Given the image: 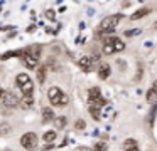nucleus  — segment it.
Returning <instances> with one entry per match:
<instances>
[{
  "label": "nucleus",
  "instance_id": "aec40b11",
  "mask_svg": "<svg viewBox=\"0 0 157 151\" xmlns=\"http://www.w3.org/2000/svg\"><path fill=\"white\" fill-rule=\"evenodd\" d=\"M132 146H137V141L135 139H125L123 141V149H127V148H132Z\"/></svg>",
  "mask_w": 157,
  "mask_h": 151
},
{
  "label": "nucleus",
  "instance_id": "9b49d317",
  "mask_svg": "<svg viewBox=\"0 0 157 151\" xmlns=\"http://www.w3.org/2000/svg\"><path fill=\"white\" fill-rule=\"evenodd\" d=\"M149 13H150V9H139L135 13L130 15V20H139V19H142V17L149 15Z\"/></svg>",
  "mask_w": 157,
  "mask_h": 151
},
{
  "label": "nucleus",
  "instance_id": "2eb2a0df",
  "mask_svg": "<svg viewBox=\"0 0 157 151\" xmlns=\"http://www.w3.org/2000/svg\"><path fill=\"white\" fill-rule=\"evenodd\" d=\"M54 128L56 129H64L66 128V117L64 116H59V117H54Z\"/></svg>",
  "mask_w": 157,
  "mask_h": 151
},
{
  "label": "nucleus",
  "instance_id": "f257e3e1",
  "mask_svg": "<svg viewBox=\"0 0 157 151\" xmlns=\"http://www.w3.org/2000/svg\"><path fill=\"white\" fill-rule=\"evenodd\" d=\"M120 20H122V15H120V13H117V15H106L105 19L100 22V30H101V32H113Z\"/></svg>",
  "mask_w": 157,
  "mask_h": 151
},
{
  "label": "nucleus",
  "instance_id": "4468645a",
  "mask_svg": "<svg viewBox=\"0 0 157 151\" xmlns=\"http://www.w3.org/2000/svg\"><path fill=\"white\" fill-rule=\"evenodd\" d=\"M91 62H93L91 57H90V56H85V57H81V59L78 60V66L83 67V69H88V67L91 66Z\"/></svg>",
  "mask_w": 157,
  "mask_h": 151
},
{
  "label": "nucleus",
  "instance_id": "6e6552de",
  "mask_svg": "<svg viewBox=\"0 0 157 151\" xmlns=\"http://www.w3.org/2000/svg\"><path fill=\"white\" fill-rule=\"evenodd\" d=\"M145 101L149 104H152V102H155L157 101V82L154 84L152 87H150L149 91H147V94H145Z\"/></svg>",
  "mask_w": 157,
  "mask_h": 151
},
{
  "label": "nucleus",
  "instance_id": "a878e982",
  "mask_svg": "<svg viewBox=\"0 0 157 151\" xmlns=\"http://www.w3.org/2000/svg\"><path fill=\"white\" fill-rule=\"evenodd\" d=\"M125 151H140V149H139V146H132V148H127Z\"/></svg>",
  "mask_w": 157,
  "mask_h": 151
},
{
  "label": "nucleus",
  "instance_id": "b1692460",
  "mask_svg": "<svg viewBox=\"0 0 157 151\" xmlns=\"http://www.w3.org/2000/svg\"><path fill=\"white\" fill-rule=\"evenodd\" d=\"M69 102V97L66 92H63V97H61V106H66V104Z\"/></svg>",
  "mask_w": 157,
  "mask_h": 151
},
{
  "label": "nucleus",
  "instance_id": "a211bd4d",
  "mask_svg": "<svg viewBox=\"0 0 157 151\" xmlns=\"http://www.w3.org/2000/svg\"><path fill=\"white\" fill-rule=\"evenodd\" d=\"M7 133H10V126H9V123H2L0 124V134L5 136Z\"/></svg>",
  "mask_w": 157,
  "mask_h": 151
},
{
  "label": "nucleus",
  "instance_id": "412c9836",
  "mask_svg": "<svg viewBox=\"0 0 157 151\" xmlns=\"http://www.w3.org/2000/svg\"><path fill=\"white\" fill-rule=\"evenodd\" d=\"M85 128H86V123H85L83 119H78V121L75 123V129L81 131V129H85Z\"/></svg>",
  "mask_w": 157,
  "mask_h": 151
},
{
  "label": "nucleus",
  "instance_id": "9d476101",
  "mask_svg": "<svg viewBox=\"0 0 157 151\" xmlns=\"http://www.w3.org/2000/svg\"><path fill=\"white\" fill-rule=\"evenodd\" d=\"M49 121H54V111H52V107H44L42 109V123H49Z\"/></svg>",
  "mask_w": 157,
  "mask_h": 151
},
{
  "label": "nucleus",
  "instance_id": "423d86ee",
  "mask_svg": "<svg viewBox=\"0 0 157 151\" xmlns=\"http://www.w3.org/2000/svg\"><path fill=\"white\" fill-rule=\"evenodd\" d=\"M113 40H115V37H108V39H105V42H103V54L110 56V54L115 52V47H113Z\"/></svg>",
  "mask_w": 157,
  "mask_h": 151
},
{
  "label": "nucleus",
  "instance_id": "20e7f679",
  "mask_svg": "<svg viewBox=\"0 0 157 151\" xmlns=\"http://www.w3.org/2000/svg\"><path fill=\"white\" fill-rule=\"evenodd\" d=\"M0 99H2L4 107H15V106H19V102H21V99L12 92H4V96L0 97Z\"/></svg>",
  "mask_w": 157,
  "mask_h": 151
},
{
  "label": "nucleus",
  "instance_id": "4be33fe9",
  "mask_svg": "<svg viewBox=\"0 0 157 151\" xmlns=\"http://www.w3.org/2000/svg\"><path fill=\"white\" fill-rule=\"evenodd\" d=\"M142 32L140 29H133V30H125V35L127 37H133V35H139V34Z\"/></svg>",
  "mask_w": 157,
  "mask_h": 151
},
{
  "label": "nucleus",
  "instance_id": "0eeeda50",
  "mask_svg": "<svg viewBox=\"0 0 157 151\" xmlns=\"http://www.w3.org/2000/svg\"><path fill=\"white\" fill-rule=\"evenodd\" d=\"M88 99L91 101V102H96V101L101 99V91H100V87H90L88 91Z\"/></svg>",
  "mask_w": 157,
  "mask_h": 151
},
{
  "label": "nucleus",
  "instance_id": "1a4fd4ad",
  "mask_svg": "<svg viewBox=\"0 0 157 151\" xmlns=\"http://www.w3.org/2000/svg\"><path fill=\"white\" fill-rule=\"evenodd\" d=\"M101 104H98V102H93V104H90V107H88V111H90V114L93 116V119L95 121H100V109H101Z\"/></svg>",
  "mask_w": 157,
  "mask_h": 151
},
{
  "label": "nucleus",
  "instance_id": "393cba45",
  "mask_svg": "<svg viewBox=\"0 0 157 151\" xmlns=\"http://www.w3.org/2000/svg\"><path fill=\"white\" fill-rule=\"evenodd\" d=\"M46 17H48L49 20H54V12H52V10H48V12H46Z\"/></svg>",
  "mask_w": 157,
  "mask_h": 151
},
{
  "label": "nucleus",
  "instance_id": "ddd939ff",
  "mask_svg": "<svg viewBox=\"0 0 157 151\" xmlns=\"http://www.w3.org/2000/svg\"><path fill=\"white\" fill-rule=\"evenodd\" d=\"M108 76H110V66L108 64H101L98 69V77L100 79H106Z\"/></svg>",
  "mask_w": 157,
  "mask_h": 151
},
{
  "label": "nucleus",
  "instance_id": "cd10ccee",
  "mask_svg": "<svg viewBox=\"0 0 157 151\" xmlns=\"http://www.w3.org/2000/svg\"><path fill=\"white\" fill-rule=\"evenodd\" d=\"M4 92H5V91H4V89H2V87H0V97L4 96Z\"/></svg>",
  "mask_w": 157,
  "mask_h": 151
},
{
  "label": "nucleus",
  "instance_id": "6ab92c4d",
  "mask_svg": "<svg viewBox=\"0 0 157 151\" xmlns=\"http://www.w3.org/2000/svg\"><path fill=\"white\" fill-rule=\"evenodd\" d=\"M32 94H25V96H22V104H25V106H32Z\"/></svg>",
  "mask_w": 157,
  "mask_h": 151
},
{
  "label": "nucleus",
  "instance_id": "7ed1b4c3",
  "mask_svg": "<svg viewBox=\"0 0 157 151\" xmlns=\"http://www.w3.org/2000/svg\"><path fill=\"white\" fill-rule=\"evenodd\" d=\"M48 97H49V102H51L52 106H61L63 91L59 89V87L52 86V87H49V91H48Z\"/></svg>",
  "mask_w": 157,
  "mask_h": 151
},
{
  "label": "nucleus",
  "instance_id": "f8f14e48",
  "mask_svg": "<svg viewBox=\"0 0 157 151\" xmlns=\"http://www.w3.org/2000/svg\"><path fill=\"white\" fill-rule=\"evenodd\" d=\"M37 82L39 84H44V81H46V76H48V69H46V66H41V67H37Z\"/></svg>",
  "mask_w": 157,
  "mask_h": 151
},
{
  "label": "nucleus",
  "instance_id": "39448f33",
  "mask_svg": "<svg viewBox=\"0 0 157 151\" xmlns=\"http://www.w3.org/2000/svg\"><path fill=\"white\" fill-rule=\"evenodd\" d=\"M19 89L22 91V96H25V94H32V91H34V81L29 77L25 82H22L21 86H19Z\"/></svg>",
  "mask_w": 157,
  "mask_h": 151
},
{
  "label": "nucleus",
  "instance_id": "f3484780",
  "mask_svg": "<svg viewBox=\"0 0 157 151\" xmlns=\"http://www.w3.org/2000/svg\"><path fill=\"white\" fill-rule=\"evenodd\" d=\"M113 47H115V52H122V50L125 49V42L115 37V40H113Z\"/></svg>",
  "mask_w": 157,
  "mask_h": 151
},
{
  "label": "nucleus",
  "instance_id": "5701e85b",
  "mask_svg": "<svg viewBox=\"0 0 157 151\" xmlns=\"http://www.w3.org/2000/svg\"><path fill=\"white\" fill-rule=\"evenodd\" d=\"M95 151H106V144L105 143H98L95 146Z\"/></svg>",
  "mask_w": 157,
  "mask_h": 151
},
{
  "label": "nucleus",
  "instance_id": "f03ea898",
  "mask_svg": "<svg viewBox=\"0 0 157 151\" xmlns=\"http://www.w3.org/2000/svg\"><path fill=\"white\" fill-rule=\"evenodd\" d=\"M37 143H39V139H37V136H36V133H25L24 136L21 138L22 148H25V149H29V151L36 149V148H37Z\"/></svg>",
  "mask_w": 157,
  "mask_h": 151
},
{
  "label": "nucleus",
  "instance_id": "bb28decb",
  "mask_svg": "<svg viewBox=\"0 0 157 151\" xmlns=\"http://www.w3.org/2000/svg\"><path fill=\"white\" fill-rule=\"evenodd\" d=\"M79 151H90V148H86V146H79Z\"/></svg>",
  "mask_w": 157,
  "mask_h": 151
},
{
  "label": "nucleus",
  "instance_id": "dca6fc26",
  "mask_svg": "<svg viewBox=\"0 0 157 151\" xmlns=\"http://www.w3.org/2000/svg\"><path fill=\"white\" fill-rule=\"evenodd\" d=\"M56 136H58L56 131H46V133L42 134V139H44L46 143H52V141L56 139Z\"/></svg>",
  "mask_w": 157,
  "mask_h": 151
}]
</instances>
